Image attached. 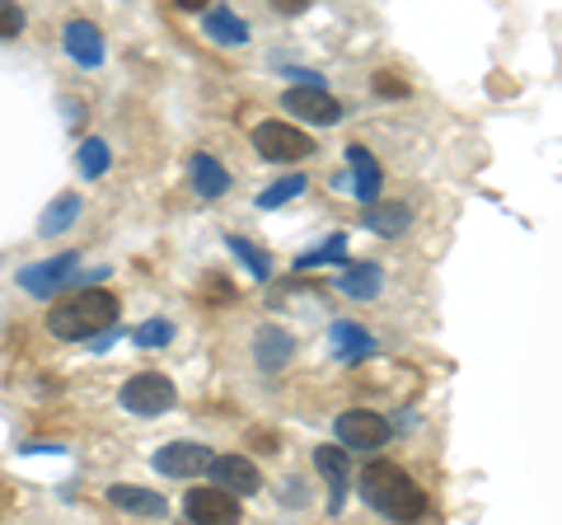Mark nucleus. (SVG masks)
Here are the masks:
<instances>
[{
  "instance_id": "nucleus-1",
  "label": "nucleus",
  "mask_w": 562,
  "mask_h": 525,
  "mask_svg": "<svg viewBox=\"0 0 562 525\" xmlns=\"http://www.w3.org/2000/svg\"><path fill=\"white\" fill-rule=\"evenodd\" d=\"M357 483H361L366 506H375V512L390 521H422L431 506L427 493H422V483H413L408 469H398L394 460H371Z\"/></svg>"
},
{
  "instance_id": "nucleus-2",
  "label": "nucleus",
  "mask_w": 562,
  "mask_h": 525,
  "mask_svg": "<svg viewBox=\"0 0 562 525\" xmlns=\"http://www.w3.org/2000/svg\"><path fill=\"white\" fill-rule=\"evenodd\" d=\"M117 320V295L103 291V287H80V291H66L57 305L47 310V328L66 343H85L103 334V328H113Z\"/></svg>"
},
{
  "instance_id": "nucleus-3",
  "label": "nucleus",
  "mask_w": 562,
  "mask_h": 525,
  "mask_svg": "<svg viewBox=\"0 0 562 525\" xmlns=\"http://www.w3.org/2000/svg\"><path fill=\"white\" fill-rule=\"evenodd\" d=\"M173 399H179V390H173V380L160 376V371H140L132 376L127 384H122V394H117V404L136 413V417H160L173 409Z\"/></svg>"
},
{
  "instance_id": "nucleus-4",
  "label": "nucleus",
  "mask_w": 562,
  "mask_h": 525,
  "mask_svg": "<svg viewBox=\"0 0 562 525\" xmlns=\"http://www.w3.org/2000/svg\"><path fill=\"white\" fill-rule=\"evenodd\" d=\"M254 150L262 155V160H272V165H295V160H305V155L314 150V142L301 127H291V122H258L254 127Z\"/></svg>"
},
{
  "instance_id": "nucleus-5",
  "label": "nucleus",
  "mask_w": 562,
  "mask_h": 525,
  "mask_svg": "<svg viewBox=\"0 0 562 525\" xmlns=\"http://www.w3.org/2000/svg\"><path fill=\"white\" fill-rule=\"evenodd\" d=\"M183 512H188V521H202V525H235L244 502H239V493H231V488L211 483V488H192L183 498Z\"/></svg>"
},
{
  "instance_id": "nucleus-6",
  "label": "nucleus",
  "mask_w": 562,
  "mask_h": 525,
  "mask_svg": "<svg viewBox=\"0 0 562 525\" xmlns=\"http://www.w3.org/2000/svg\"><path fill=\"white\" fill-rule=\"evenodd\" d=\"M333 432H338V442L347 450H380V446H390V417H380L371 409H351L342 413L338 423H333Z\"/></svg>"
},
{
  "instance_id": "nucleus-7",
  "label": "nucleus",
  "mask_w": 562,
  "mask_h": 525,
  "mask_svg": "<svg viewBox=\"0 0 562 525\" xmlns=\"http://www.w3.org/2000/svg\"><path fill=\"white\" fill-rule=\"evenodd\" d=\"M281 109H291L305 122H319V127H338L342 122V103L333 99L324 85H295V90L281 94Z\"/></svg>"
},
{
  "instance_id": "nucleus-8",
  "label": "nucleus",
  "mask_w": 562,
  "mask_h": 525,
  "mask_svg": "<svg viewBox=\"0 0 562 525\" xmlns=\"http://www.w3.org/2000/svg\"><path fill=\"white\" fill-rule=\"evenodd\" d=\"M76 268H80V254H57L47 262H33V268H20V287L33 295H57L61 287L76 282Z\"/></svg>"
},
{
  "instance_id": "nucleus-9",
  "label": "nucleus",
  "mask_w": 562,
  "mask_h": 525,
  "mask_svg": "<svg viewBox=\"0 0 562 525\" xmlns=\"http://www.w3.org/2000/svg\"><path fill=\"white\" fill-rule=\"evenodd\" d=\"M314 469H319L324 483H328V506L333 512H342L347 488H351V450L342 442L338 446H319L314 450Z\"/></svg>"
},
{
  "instance_id": "nucleus-10",
  "label": "nucleus",
  "mask_w": 562,
  "mask_h": 525,
  "mask_svg": "<svg viewBox=\"0 0 562 525\" xmlns=\"http://www.w3.org/2000/svg\"><path fill=\"white\" fill-rule=\"evenodd\" d=\"M206 474H211V483L231 488V493H239V498H254L258 488H262L258 465H254V460H244V455H221V460H211V465H206Z\"/></svg>"
},
{
  "instance_id": "nucleus-11",
  "label": "nucleus",
  "mask_w": 562,
  "mask_h": 525,
  "mask_svg": "<svg viewBox=\"0 0 562 525\" xmlns=\"http://www.w3.org/2000/svg\"><path fill=\"white\" fill-rule=\"evenodd\" d=\"M211 465V450L198 442H169L160 455H155V469L169 479H192V474H206Z\"/></svg>"
},
{
  "instance_id": "nucleus-12",
  "label": "nucleus",
  "mask_w": 562,
  "mask_h": 525,
  "mask_svg": "<svg viewBox=\"0 0 562 525\" xmlns=\"http://www.w3.org/2000/svg\"><path fill=\"white\" fill-rule=\"evenodd\" d=\"M361 225L371 235L380 239H394V235H408V225H413V206L408 202H366V212H361Z\"/></svg>"
},
{
  "instance_id": "nucleus-13",
  "label": "nucleus",
  "mask_w": 562,
  "mask_h": 525,
  "mask_svg": "<svg viewBox=\"0 0 562 525\" xmlns=\"http://www.w3.org/2000/svg\"><path fill=\"white\" fill-rule=\"evenodd\" d=\"M347 169H351V192H357V202H375L380 198V188H384V169L375 165V155L351 142L347 146Z\"/></svg>"
},
{
  "instance_id": "nucleus-14",
  "label": "nucleus",
  "mask_w": 562,
  "mask_h": 525,
  "mask_svg": "<svg viewBox=\"0 0 562 525\" xmlns=\"http://www.w3.org/2000/svg\"><path fill=\"white\" fill-rule=\"evenodd\" d=\"M328 343H333V357L347 361V366H357L366 357H375V338H371V328H361V324H347L338 320L328 328Z\"/></svg>"
},
{
  "instance_id": "nucleus-15",
  "label": "nucleus",
  "mask_w": 562,
  "mask_h": 525,
  "mask_svg": "<svg viewBox=\"0 0 562 525\" xmlns=\"http://www.w3.org/2000/svg\"><path fill=\"white\" fill-rule=\"evenodd\" d=\"M61 43H66V52H70V57H76L80 66H99V62H103V33H99L90 20H70L66 33H61Z\"/></svg>"
},
{
  "instance_id": "nucleus-16",
  "label": "nucleus",
  "mask_w": 562,
  "mask_h": 525,
  "mask_svg": "<svg viewBox=\"0 0 562 525\" xmlns=\"http://www.w3.org/2000/svg\"><path fill=\"white\" fill-rule=\"evenodd\" d=\"M202 29H206V38H211V43H221V47L249 43V20H239V14H235V10H225V5L206 10V14H202Z\"/></svg>"
},
{
  "instance_id": "nucleus-17",
  "label": "nucleus",
  "mask_w": 562,
  "mask_h": 525,
  "mask_svg": "<svg viewBox=\"0 0 562 525\" xmlns=\"http://www.w3.org/2000/svg\"><path fill=\"white\" fill-rule=\"evenodd\" d=\"M109 502L122 506V512H132V516H165L169 512V502L160 493H150V488H127V483H113Z\"/></svg>"
},
{
  "instance_id": "nucleus-18",
  "label": "nucleus",
  "mask_w": 562,
  "mask_h": 525,
  "mask_svg": "<svg viewBox=\"0 0 562 525\" xmlns=\"http://www.w3.org/2000/svg\"><path fill=\"white\" fill-rule=\"evenodd\" d=\"M192 188L202 198H225L231 192V169H225L216 155H192Z\"/></svg>"
},
{
  "instance_id": "nucleus-19",
  "label": "nucleus",
  "mask_w": 562,
  "mask_h": 525,
  "mask_svg": "<svg viewBox=\"0 0 562 525\" xmlns=\"http://www.w3.org/2000/svg\"><path fill=\"white\" fill-rule=\"evenodd\" d=\"M291 353H295V343H291V334H281V328H262L258 343H254V357H258V366L268 376L281 371V366L291 361Z\"/></svg>"
},
{
  "instance_id": "nucleus-20",
  "label": "nucleus",
  "mask_w": 562,
  "mask_h": 525,
  "mask_svg": "<svg viewBox=\"0 0 562 525\" xmlns=\"http://www.w3.org/2000/svg\"><path fill=\"white\" fill-rule=\"evenodd\" d=\"M342 295H351V301H375V295L384 291V272L375 268V262H357V268L342 272Z\"/></svg>"
},
{
  "instance_id": "nucleus-21",
  "label": "nucleus",
  "mask_w": 562,
  "mask_h": 525,
  "mask_svg": "<svg viewBox=\"0 0 562 525\" xmlns=\"http://www.w3.org/2000/svg\"><path fill=\"white\" fill-rule=\"evenodd\" d=\"M80 212H85V202L76 198V192H61V198L57 202H52L47 206V212H43V221H38V235H61V231H70V225H76L80 221Z\"/></svg>"
},
{
  "instance_id": "nucleus-22",
  "label": "nucleus",
  "mask_w": 562,
  "mask_h": 525,
  "mask_svg": "<svg viewBox=\"0 0 562 525\" xmlns=\"http://www.w3.org/2000/svg\"><path fill=\"white\" fill-rule=\"evenodd\" d=\"M225 244H231V254H239L244 262H249V272L258 277V282H268L272 277V258L258 249V244H249V239H239V235H225Z\"/></svg>"
},
{
  "instance_id": "nucleus-23",
  "label": "nucleus",
  "mask_w": 562,
  "mask_h": 525,
  "mask_svg": "<svg viewBox=\"0 0 562 525\" xmlns=\"http://www.w3.org/2000/svg\"><path fill=\"white\" fill-rule=\"evenodd\" d=\"M324 262H347V239H342V235H328L324 249L301 254V258H295V268L310 272V268H324Z\"/></svg>"
},
{
  "instance_id": "nucleus-24",
  "label": "nucleus",
  "mask_w": 562,
  "mask_h": 525,
  "mask_svg": "<svg viewBox=\"0 0 562 525\" xmlns=\"http://www.w3.org/2000/svg\"><path fill=\"white\" fill-rule=\"evenodd\" d=\"M305 192V179L301 174H291V179H281V183H272L268 192H258V206L262 212H272V206H281V202H291V198H301Z\"/></svg>"
},
{
  "instance_id": "nucleus-25",
  "label": "nucleus",
  "mask_w": 562,
  "mask_h": 525,
  "mask_svg": "<svg viewBox=\"0 0 562 525\" xmlns=\"http://www.w3.org/2000/svg\"><path fill=\"white\" fill-rule=\"evenodd\" d=\"M132 343H136V347H169V343H173V324H169V320H146V324H140L136 334H132Z\"/></svg>"
},
{
  "instance_id": "nucleus-26",
  "label": "nucleus",
  "mask_w": 562,
  "mask_h": 525,
  "mask_svg": "<svg viewBox=\"0 0 562 525\" xmlns=\"http://www.w3.org/2000/svg\"><path fill=\"white\" fill-rule=\"evenodd\" d=\"M80 169H85V174H90V179H99V174H103V169H109V146H103V142H99V136H90V142H85V146H80Z\"/></svg>"
},
{
  "instance_id": "nucleus-27",
  "label": "nucleus",
  "mask_w": 562,
  "mask_h": 525,
  "mask_svg": "<svg viewBox=\"0 0 562 525\" xmlns=\"http://www.w3.org/2000/svg\"><path fill=\"white\" fill-rule=\"evenodd\" d=\"M24 24H29V14L14 0H0V38H20Z\"/></svg>"
},
{
  "instance_id": "nucleus-28",
  "label": "nucleus",
  "mask_w": 562,
  "mask_h": 525,
  "mask_svg": "<svg viewBox=\"0 0 562 525\" xmlns=\"http://www.w3.org/2000/svg\"><path fill=\"white\" fill-rule=\"evenodd\" d=\"M268 5H272L277 14H286V20H291V14H305V10H310V0H268Z\"/></svg>"
},
{
  "instance_id": "nucleus-29",
  "label": "nucleus",
  "mask_w": 562,
  "mask_h": 525,
  "mask_svg": "<svg viewBox=\"0 0 562 525\" xmlns=\"http://www.w3.org/2000/svg\"><path fill=\"white\" fill-rule=\"evenodd\" d=\"M375 90H380V94H403V85L390 80V76H375Z\"/></svg>"
}]
</instances>
